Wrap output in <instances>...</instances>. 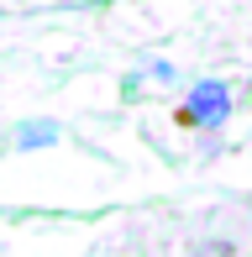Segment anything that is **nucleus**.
Returning <instances> with one entry per match:
<instances>
[{
  "label": "nucleus",
  "instance_id": "f257e3e1",
  "mask_svg": "<svg viewBox=\"0 0 252 257\" xmlns=\"http://www.w3.org/2000/svg\"><path fill=\"white\" fill-rule=\"evenodd\" d=\"M226 115H231V89H226L221 79H200V84L189 89L179 121H184V126H221Z\"/></svg>",
  "mask_w": 252,
  "mask_h": 257
}]
</instances>
